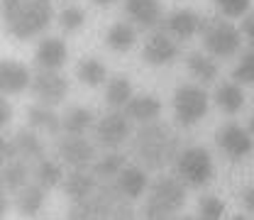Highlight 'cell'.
Returning a JSON list of instances; mask_svg holds the SVG:
<instances>
[{
  "label": "cell",
  "mask_w": 254,
  "mask_h": 220,
  "mask_svg": "<svg viewBox=\"0 0 254 220\" xmlns=\"http://www.w3.org/2000/svg\"><path fill=\"white\" fill-rule=\"evenodd\" d=\"M132 152H134V159L144 169L161 171L176 161L179 152H181V142H179V135L166 123L152 120V123H144L134 132Z\"/></svg>",
  "instance_id": "1"
},
{
  "label": "cell",
  "mask_w": 254,
  "mask_h": 220,
  "mask_svg": "<svg viewBox=\"0 0 254 220\" xmlns=\"http://www.w3.org/2000/svg\"><path fill=\"white\" fill-rule=\"evenodd\" d=\"M54 17L49 0H2V22L15 39H32L49 27Z\"/></svg>",
  "instance_id": "2"
},
{
  "label": "cell",
  "mask_w": 254,
  "mask_h": 220,
  "mask_svg": "<svg viewBox=\"0 0 254 220\" xmlns=\"http://www.w3.org/2000/svg\"><path fill=\"white\" fill-rule=\"evenodd\" d=\"M129 201L115 181H98L91 196L83 201H76L68 211V218L86 220V218H132Z\"/></svg>",
  "instance_id": "3"
},
{
  "label": "cell",
  "mask_w": 254,
  "mask_h": 220,
  "mask_svg": "<svg viewBox=\"0 0 254 220\" xmlns=\"http://www.w3.org/2000/svg\"><path fill=\"white\" fill-rule=\"evenodd\" d=\"M186 206V184L179 176H159L149 186L144 216L152 220L174 218Z\"/></svg>",
  "instance_id": "4"
},
{
  "label": "cell",
  "mask_w": 254,
  "mask_h": 220,
  "mask_svg": "<svg viewBox=\"0 0 254 220\" xmlns=\"http://www.w3.org/2000/svg\"><path fill=\"white\" fill-rule=\"evenodd\" d=\"M200 42L205 52L213 54L215 59H230L242 47V30H237L225 15L208 17L203 20V27H200Z\"/></svg>",
  "instance_id": "5"
},
{
  "label": "cell",
  "mask_w": 254,
  "mask_h": 220,
  "mask_svg": "<svg viewBox=\"0 0 254 220\" xmlns=\"http://www.w3.org/2000/svg\"><path fill=\"white\" fill-rule=\"evenodd\" d=\"M176 176L189 186V189H205L215 179V164L205 147H186L179 152L174 161Z\"/></svg>",
  "instance_id": "6"
},
{
  "label": "cell",
  "mask_w": 254,
  "mask_h": 220,
  "mask_svg": "<svg viewBox=\"0 0 254 220\" xmlns=\"http://www.w3.org/2000/svg\"><path fill=\"white\" fill-rule=\"evenodd\" d=\"M210 108V95L205 93V88L200 86H179L174 93V118L181 127L198 125Z\"/></svg>",
  "instance_id": "7"
},
{
  "label": "cell",
  "mask_w": 254,
  "mask_h": 220,
  "mask_svg": "<svg viewBox=\"0 0 254 220\" xmlns=\"http://www.w3.org/2000/svg\"><path fill=\"white\" fill-rule=\"evenodd\" d=\"M215 145L230 161H242L250 157L254 149V135L252 130H245L237 123H227L215 132Z\"/></svg>",
  "instance_id": "8"
},
{
  "label": "cell",
  "mask_w": 254,
  "mask_h": 220,
  "mask_svg": "<svg viewBox=\"0 0 254 220\" xmlns=\"http://www.w3.org/2000/svg\"><path fill=\"white\" fill-rule=\"evenodd\" d=\"M132 127H129V115L123 110H113L108 115H103L95 123V142L103 149H118L127 137H129Z\"/></svg>",
  "instance_id": "9"
},
{
  "label": "cell",
  "mask_w": 254,
  "mask_h": 220,
  "mask_svg": "<svg viewBox=\"0 0 254 220\" xmlns=\"http://www.w3.org/2000/svg\"><path fill=\"white\" fill-rule=\"evenodd\" d=\"M32 93L42 105H59L66 93H68V81L64 78L59 71H49V69H39L32 76Z\"/></svg>",
  "instance_id": "10"
},
{
  "label": "cell",
  "mask_w": 254,
  "mask_h": 220,
  "mask_svg": "<svg viewBox=\"0 0 254 220\" xmlns=\"http://www.w3.org/2000/svg\"><path fill=\"white\" fill-rule=\"evenodd\" d=\"M57 154L71 169H88L95 161V147L83 135H64L57 142Z\"/></svg>",
  "instance_id": "11"
},
{
  "label": "cell",
  "mask_w": 254,
  "mask_h": 220,
  "mask_svg": "<svg viewBox=\"0 0 254 220\" xmlns=\"http://www.w3.org/2000/svg\"><path fill=\"white\" fill-rule=\"evenodd\" d=\"M179 57V44L169 32H152L142 47V59L149 66H166Z\"/></svg>",
  "instance_id": "12"
},
{
  "label": "cell",
  "mask_w": 254,
  "mask_h": 220,
  "mask_svg": "<svg viewBox=\"0 0 254 220\" xmlns=\"http://www.w3.org/2000/svg\"><path fill=\"white\" fill-rule=\"evenodd\" d=\"M123 10L129 17V22L142 30H157L164 22V10L159 0H125Z\"/></svg>",
  "instance_id": "13"
},
{
  "label": "cell",
  "mask_w": 254,
  "mask_h": 220,
  "mask_svg": "<svg viewBox=\"0 0 254 220\" xmlns=\"http://www.w3.org/2000/svg\"><path fill=\"white\" fill-rule=\"evenodd\" d=\"M164 32H169L174 39H190L193 34H200V27H203V17L193 10H174L164 17Z\"/></svg>",
  "instance_id": "14"
},
{
  "label": "cell",
  "mask_w": 254,
  "mask_h": 220,
  "mask_svg": "<svg viewBox=\"0 0 254 220\" xmlns=\"http://www.w3.org/2000/svg\"><path fill=\"white\" fill-rule=\"evenodd\" d=\"M30 86H32L30 69L25 64L10 62V59H5L0 64V91H2V95L25 93Z\"/></svg>",
  "instance_id": "15"
},
{
  "label": "cell",
  "mask_w": 254,
  "mask_h": 220,
  "mask_svg": "<svg viewBox=\"0 0 254 220\" xmlns=\"http://www.w3.org/2000/svg\"><path fill=\"white\" fill-rule=\"evenodd\" d=\"M68 57V49H66V42L59 37H44L37 49H34V64L39 69H49V71H59Z\"/></svg>",
  "instance_id": "16"
},
{
  "label": "cell",
  "mask_w": 254,
  "mask_h": 220,
  "mask_svg": "<svg viewBox=\"0 0 254 220\" xmlns=\"http://www.w3.org/2000/svg\"><path fill=\"white\" fill-rule=\"evenodd\" d=\"M64 193L71 198V203L83 201L86 196H91L93 189L98 186V176L93 174V169H73L66 179H64Z\"/></svg>",
  "instance_id": "17"
},
{
  "label": "cell",
  "mask_w": 254,
  "mask_h": 220,
  "mask_svg": "<svg viewBox=\"0 0 254 220\" xmlns=\"http://www.w3.org/2000/svg\"><path fill=\"white\" fill-rule=\"evenodd\" d=\"M125 113L129 115V120H134V123L144 125V123L159 120V115H161V103H159V98L147 95V93L132 95V98H129V103L125 105Z\"/></svg>",
  "instance_id": "18"
},
{
  "label": "cell",
  "mask_w": 254,
  "mask_h": 220,
  "mask_svg": "<svg viewBox=\"0 0 254 220\" xmlns=\"http://www.w3.org/2000/svg\"><path fill=\"white\" fill-rule=\"evenodd\" d=\"M186 69H189V73L198 81V83H203V86H208V83H213L215 81V76H218V62H215V57L213 54H203V52H190L189 57H186Z\"/></svg>",
  "instance_id": "19"
},
{
  "label": "cell",
  "mask_w": 254,
  "mask_h": 220,
  "mask_svg": "<svg viewBox=\"0 0 254 220\" xmlns=\"http://www.w3.org/2000/svg\"><path fill=\"white\" fill-rule=\"evenodd\" d=\"M115 184H118V189L125 193L127 198H139L147 186H149V179H147V171H144V166H125L120 174H118V179H115Z\"/></svg>",
  "instance_id": "20"
},
{
  "label": "cell",
  "mask_w": 254,
  "mask_h": 220,
  "mask_svg": "<svg viewBox=\"0 0 254 220\" xmlns=\"http://www.w3.org/2000/svg\"><path fill=\"white\" fill-rule=\"evenodd\" d=\"M0 181L2 191H20L30 184V161L25 159H12V161H2V171H0Z\"/></svg>",
  "instance_id": "21"
},
{
  "label": "cell",
  "mask_w": 254,
  "mask_h": 220,
  "mask_svg": "<svg viewBox=\"0 0 254 220\" xmlns=\"http://www.w3.org/2000/svg\"><path fill=\"white\" fill-rule=\"evenodd\" d=\"M213 98H215V105L220 108L225 115H237L245 108V91H242V86L237 81L220 83Z\"/></svg>",
  "instance_id": "22"
},
{
  "label": "cell",
  "mask_w": 254,
  "mask_h": 220,
  "mask_svg": "<svg viewBox=\"0 0 254 220\" xmlns=\"http://www.w3.org/2000/svg\"><path fill=\"white\" fill-rule=\"evenodd\" d=\"M76 78L83 86H88V88H98V86H103L108 81V69L95 57H83L81 62L76 64Z\"/></svg>",
  "instance_id": "23"
},
{
  "label": "cell",
  "mask_w": 254,
  "mask_h": 220,
  "mask_svg": "<svg viewBox=\"0 0 254 220\" xmlns=\"http://www.w3.org/2000/svg\"><path fill=\"white\" fill-rule=\"evenodd\" d=\"M27 125L32 130H44L49 135H59L64 130L62 118L49 105H32V108H27Z\"/></svg>",
  "instance_id": "24"
},
{
  "label": "cell",
  "mask_w": 254,
  "mask_h": 220,
  "mask_svg": "<svg viewBox=\"0 0 254 220\" xmlns=\"http://www.w3.org/2000/svg\"><path fill=\"white\" fill-rule=\"evenodd\" d=\"M15 147H17V154L20 159H25V161H30V164H37L39 159H44V145H42V140L34 135V130H20L15 137Z\"/></svg>",
  "instance_id": "25"
},
{
  "label": "cell",
  "mask_w": 254,
  "mask_h": 220,
  "mask_svg": "<svg viewBox=\"0 0 254 220\" xmlns=\"http://www.w3.org/2000/svg\"><path fill=\"white\" fill-rule=\"evenodd\" d=\"M137 25H129V22H115L108 34H105V47L113 49V52H127L134 47L137 42Z\"/></svg>",
  "instance_id": "26"
},
{
  "label": "cell",
  "mask_w": 254,
  "mask_h": 220,
  "mask_svg": "<svg viewBox=\"0 0 254 220\" xmlns=\"http://www.w3.org/2000/svg\"><path fill=\"white\" fill-rule=\"evenodd\" d=\"M129 98H132V83H129L127 76L118 73V76L108 78V86H105V103H108L113 110L125 108L127 103H129Z\"/></svg>",
  "instance_id": "27"
},
{
  "label": "cell",
  "mask_w": 254,
  "mask_h": 220,
  "mask_svg": "<svg viewBox=\"0 0 254 220\" xmlns=\"http://www.w3.org/2000/svg\"><path fill=\"white\" fill-rule=\"evenodd\" d=\"M44 191L39 184H34V186H25V189L17 191V198H15V206H17V211L22 213V216H37L39 211H42V206H44Z\"/></svg>",
  "instance_id": "28"
},
{
  "label": "cell",
  "mask_w": 254,
  "mask_h": 220,
  "mask_svg": "<svg viewBox=\"0 0 254 220\" xmlns=\"http://www.w3.org/2000/svg\"><path fill=\"white\" fill-rule=\"evenodd\" d=\"M95 118L88 108H68L62 118V127L66 135H83L88 127H93Z\"/></svg>",
  "instance_id": "29"
},
{
  "label": "cell",
  "mask_w": 254,
  "mask_h": 220,
  "mask_svg": "<svg viewBox=\"0 0 254 220\" xmlns=\"http://www.w3.org/2000/svg\"><path fill=\"white\" fill-rule=\"evenodd\" d=\"M125 166H127V159L123 157L120 152L110 149V154H105L103 159L93 161V174L98 176V181H115L118 174H120Z\"/></svg>",
  "instance_id": "30"
},
{
  "label": "cell",
  "mask_w": 254,
  "mask_h": 220,
  "mask_svg": "<svg viewBox=\"0 0 254 220\" xmlns=\"http://www.w3.org/2000/svg\"><path fill=\"white\" fill-rule=\"evenodd\" d=\"M34 181L42 186V189H54V186H59L64 184V171L62 166L57 164V161H52V159H39L37 161V166H34Z\"/></svg>",
  "instance_id": "31"
},
{
  "label": "cell",
  "mask_w": 254,
  "mask_h": 220,
  "mask_svg": "<svg viewBox=\"0 0 254 220\" xmlns=\"http://www.w3.org/2000/svg\"><path fill=\"white\" fill-rule=\"evenodd\" d=\"M232 81H237L240 86H254V49L240 57L237 66L232 69Z\"/></svg>",
  "instance_id": "32"
},
{
  "label": "cell",
  "mask_w": 254,
  "mask_h": 220,
  "mask_svg": "<svg viewBox=\"0 0 254 220\" xmlns=\"http://www.w3.org/2000/svg\"><path fill=\"white\" fill-rule=\"evenodd\" d=\"M198 216L203 220H218L225 216V203L218 196H200L198 198Z\"/></svg>",
  "instance_id": "33"
},
{
  "label": "cell",
  "mask_w": 254,
  "mask_h": 220,
  "mask_svg": "<svg viewBox=\"0 0 254 220\" xmlns=\"http://www.w3.org/2000/svg\"><path fill=\"white\" fill-rule=\"evenodd\" d=\"M59 25L64 32H76L86 25V12L81 7H66L59 12Z\"/></svg>",
  "instance_id": "34"
},
{
  "label": "cell",
  "mask_w": 254,
  "mask_h": 220,
  "mask_svg": "<svg viewBox=\"0 0 254 220\" xmlns=\"http://www.w3.org/2000/svg\"><path fill=\"white\" fill-rule=\"evenodd\" d=\"M215 7L220 10V15L235 20V17H245L250 10V0H213Z\"/></svg>",
  "instance_id": "35"
},
{
  "label": "cell",
  "mask_w": 254,
  "mask_h": 220,
  "mask_svg": "<svg viewBox=\"0 0 254 220\" xmlns=\"http://www.w3.org/2000/svg\"><path fill=\"white\" fill-rule=\"evenodd\" d=\"M0 157L2 161H12V159H17V147H15V140H2L0 142Z\"/></svg>",
  "instance_id": "36"
},
{
  "label": "cell",
  "mask_w": 254,
  "mask_h": 220,
  "mask_svg": "<svg viewBox=\"0 0 254 220\" xmlns=\"http://www.w3.org/2000/svg\"><path fill=\"white\" fill-rule=\"evenodd\" d=\"M242 34L247 37V42H250V47L254 49V12H250L247 17H245V22H242Z\"/></svg>",
  "instance_id": "37"
},
{
  "label": "cell",
  "mask_w": 254,
  "mask_h": 220,
  "mask_svg": "<svg viewBox=\"0 0 254 220\" xmlns=\"http://www.w3.org/2000/svg\"><path fill=\"white\" fill-rule=\"evenodd\" d=\"M10 120H12V108H10V103L2 98V100H0V125L5 127Z\"/></svg>",
  "instance_id": "38"
},
{
  "label": "cell",
  "mask_w": 254,
  "mask_h": 220,
  "mask_svg": "<svg viewBox=\"0 0 254 220\" xmlns=\"http://www.w3.org/2000/svg\"><path fill=\"white\" fill-rule=\"evenodd\" d=\"M242 206H245V211L254 213V186L245 191V196H242Z\"/></svg>",
  "instance_id": "39"
},
{
  "label": "cell",
  "mask_w": 254,
  "mask_h": 220,
  "mask_svg": "<svg viewBox=\"0 0 254 220\" xmlns=\"http://www.w3.org/2000/svg\"><path fill=\"white\" fill-rule=\"evenodd\" d=\"M93 5H100V7H108V5H113L115 0H91Z\"/></svg>",
  "instance_id": "40"
},
{
  "label": "cell",
  "mask_w": 254,
  "mask_h": 220,
  "mask_svg": "<svg viewBox=\"0 0 254 220\" xmlns=\"http://www.w3.org/2000/svg\"><path fill=\"white\" fill-rule=\"evenodd\" d=\"M250 130H252V135H254V115H252V120H250Z\"/></svg>",
  "instance_id": "41"
}]
</instances>
